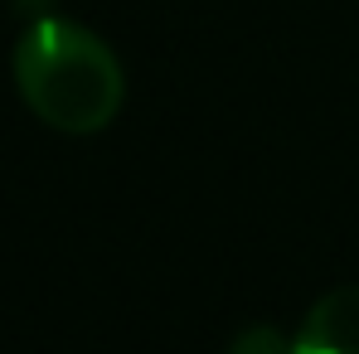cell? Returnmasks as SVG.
Listing matches in <instances>:
<instances>
[{"label":"cell","mask_w":359,"mask_h":354,"mask_svg":"<svg viewBox=\"0 0 359 354\" xmlns=\"http://www.w3.org/2000/svg\"><path fill=\"white\" fill-rule=\"evenodd\" d=\"M25 107L63 136H97L126 102V73L117 49L78 20L39 15L10 54Z\"/></svg>","instance_id":"obj_1"},{"label":"cell","mask_w":359,"mask_h":354,"mask_svg":"<svg viewBox=\"0 0 359 354\" xmlns=\"http://www.w3.org/2000/svg\"><path fill=\"white\" fill-rule=\"evenodd\" d=\"M292 354H359V282L325 292L301 315Z\"/></svg>","instance_id":"obj_2"},{"label":"cell","mask_w":359,"mask_h":354,"mask_svg":"<svg viewBox=\"0 0 359 354\" xmlns=\"http://www.w3.org/2000/svg\"><path fill=\"white\" fill-rule=\"evenodd\" d=\"M229 354H292V340H282L272 325H248L229 345Z\"/></svg>","instance_id":"obj_3"}]
</instances>
